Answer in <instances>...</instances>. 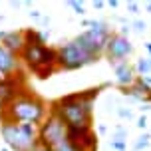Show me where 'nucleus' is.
Segmentation results:
<instances>
[{"instance_id":"nucleus-1","label":"nucleus","mask_w":151,"mask_h":151,"mask_svg":"<svg viewBox=\"0 0 151 151\" xmlns=\"http://www.w3.org/2000/svg\"><path fill=\"white\" fill-rule=\"evenodd\" d=\"M101 86L96 88H88L82 91H74V93H66L58 98L56 101L50 104V113L64 121V125H91L93 121V101L98 99Z\"/></svg>"},{"instance_id":"nucleus-2","label":"nucleus","mask_w":151,"mask_h":151,"mask_svg":"<svg viewBox=\"0 0 151 151\" xmlns=\"http://www.w3.org/2000/svg\"><path fill=\"white\" fill-rule=\"evenodd\" d=\"M50 107L44 98H40L34 91H24L14 101L8 106L0 107V121H14V123H30V125H40L48 117Z\"/></svg>"},{"instance_id":"nucleus-3","label":"nucleus","mask_w":151,"mask_h":151,"mask_svg":"<svg viewBox=\"0 0 151 151\" xmlns=\"http://www.w3.org/2000/svg\"><path fill=\"white\" fill-rule=\"evenodd\" d=\"M18 58H20V64H24L40 80H46L58 72V52L52 46L26 44Z\"/></svg>"},{"instance_id":"nucleus-4","label":"nucleus","mask_w":151,"mask_h":151,"mask_svg":"<svg viewBox=\"0 0 151 151\" xmlns=\"http://www.w3.org/2000/svg\"><path fill=\"white\" fill-rule=\"evenodd\" d=\"M0 135L10 151H32L38 145V125L0 121Z\"/></svg>"},{"instance_id":"nucleus-5","label":"nucleus","mask_w":151,"mask_h":151,"mask_svg":"<svg viewBox=\"0 0 151 151\" xmlns=\"http://www.w3.org/2000/svg\"><path fill=\"white\" fill-rule=\"evenodd\" d=\"M111 34H113V30H111V26H109L107 22L91 20L90 28L83 30V32H80L74 40L82 46L90 56H93L96 60H99V58L104 56V52H106L107 40L111 38Z\"/></svg>"},{"instance_id":"nucleus-6","label":"nucleus","mask_w":151,"mask_h":151,"mask_svg":"<svg viewBox=\"0 0 151 151\" xmlns=\"http://www.w3.org/2000/svg\"><path fill=\"white\" fill-rule=\"evenodd\" d=\"M56 52H58V70H64V72H76V70H82L86 66L98 62L93 56H90L86 52L76 40L60 44L56 48Z\"/></svg>"},{"instance_id":"nucleus-7","label":"nucleus","mask_w":151,"mask_h":151,"mask_svg":"<svg viewBox=\"0 0 151 151\" xmlns=\"http://www.w3.org/2000/svg\"><path fill=\"white\" fill-rule=\"evenodd\" d=\"M66 139V125L60 117H56L54 113H48L40 125H38V145H44L48 149H54L58 143Z\"/></svg>"},{"instance_id":"nucleus-8","label":"nucleus","mask_w":151,"mask_h":151,"mask_svg":"<svg viewBox=\"0 0 151 151\" xmlns=\"http://www.w3.org/2000/svg\"><path fill=\"white\" fill-rule=\"evenodd\" d=\"M24 91H28V82H26V76L22 72H16V74L4 78L0 82V107H4L10 101H14L18 96H22Z\"/></svg>"},{"instance_id":"nucleus-9","label":"nucleus","mask_w":151,"mask_h":151,"mask_svg":"<svg viewBox=\"0 0 151 151\" xmlns=\"http://www.w3.org/2000/svg\"><path fill=\"white\" fill-rule=\"evenodd\" d=\"M131 52H133V44L129 42V38H123V36H119L117 32H113L111 38L107 40L104 56L109 60L111 66H115V64H119V62L127 60L129 56H131Z\"/></svg>"},{"instance_id":"nucleus-10","label":"nucleus","mask_w":151,"mask_h":151,"mask_svg":"<svg viewBox=\"0 0 151 151\" xmlns=\"http://www.w3.org/2000/svg\"><path fill=\"white\" fill-rule=\"evenodd\" d=\"M66 137L83 151H98V133L93 131V125H70L66 127Z\"/></svg>"},{"instance_id":"nucleus-11","label":"nucleus","mask_w":151,"mask_h":151,"mask_svg":"<svg viewBox=\"0 0 151 151\" xmlns=\"http://www.w3.org/2000/svg\"><path fill=\"white\" fill-rule=\"evenodd\" d=\"M113 74H115V83H117V88H129V86H133L135 80H137L135 66L129 64L127 60L115 64V66H113Z\"/></svg>"},{"instance_id":"nucleus-12","label":"nucleus","mask_w":151,"mask_h":151,"mask_svg":"<svg viewBox=\"0 0 151 151\" xmlns=\"http://www.w3.org/2000/svg\"><path fill=\"white\" fill-rule=\"evenodd\" d=\"M2 48L8 50L10 54L14 56H20V52L24 50L26 46V40H24V30H10L4 34V40H2Z\"/></svg>"},{"instance_id":"nucleus-13","label":"nucleus","mask_w":151,"mask_h":151,"mask_svg":"<svg viewBox=\"0 0 151 151\" xmlns=\"http://www.w3.org/2000/svg\"><path fill=\"white\" fill-rule=\"evenodd\" d=\"M16 72H20V58L10 54L8 50H4L0 46V76L8 78V76L16 74Z\"/></svg>"},{"instance_id":"nucleus-14","label":"nucleus","mask_w":151,"mask_h":151,"mask_svg":"<svg viewBox=\"0 0 151 151\" xmlns=\"http://www.w3.org/2000/svg\"><path fill=\"white\" fill-rule=\"evenodd\" d=\"M135 72H137V76H149L151 74V56L139 58L135 62Z\"/></svg>"},{"instance_id":"nucleus-15","label":"nucleus","mask_w":151,"mask_h":151,"mask_svg":"<svg viewBox=\"0 0 151 151\" xmlns=\"http://www.w3.org/2000/svg\"><path fill=\"white\" fill-rule=\"evenodd\" d=\"M149 145H151V133H149V131H143L141 135L137 137L135 145H133V151H141V149H147Z\"/></svg>"},{"instance_id":"nucleus-16","label":"nucleus","mask_w":151,"mask_h":151,"mask_svg":"<svg viewBox=\"0 0 151 151\" xmlns=\"http://www.w3.org/2000/svg\"><path fill=\"white\" fill-rule=\"evenodd\" d=\"M127 127H123V125H115L113 127V133H111V139L115 141H127Z\"/></svg>"},{"instance_id":"nucleus-17","label":"nucleus","mask_w":151,"mask_h":151,"mask_svg":"<svg viewBox=\"0 0 151 151\" xmlns=\"http://www.w3.org/2000/svg\"><path fill=\"white\" fill-rule=\"evenodd\" d=\"M52 151H83V149H80L78 145H74V143H72V141L68 139V137H66V139H64L62 143H58Z\"/></svg>"},{"instance_id":"nucleus-18","label":"nucleus","mask_w":151,"mask_h":151,"mask_svg":"<svg viewBox=\"0 0 151 151\" xmlns=\"http://www.w3.org/2000/svg\"><path fill=\"white\" fill-rule=\"evenodd\" d=\"M115 113H117V117L119 119H135V113H133V109H129V107H123V106H119L117 109H115Z\"/></svg>"},{"instance_id":"nucleus-19","label":"nucleus","mask_w":151,"mask_h":151,"mask_svg":"<svg viewBox=\"0 0 151 151\" xmlns=\"http://www.w3.org/2000/svg\"><path fill=\"white\" fill-rule=\"evenodd\" d=\"M131 26V32H137V34H143L147 30V22L145 20H133V22H129Z\"/></svg>"},{"instance_id":"nucleus-20","label":"nucleus","mask_w":151,"mask_h":151,"mask_svg":"<svg viewBox=\"0 0 151 151\" xmlns=\"http://www.w3.org/2000/svg\"><path fill=\"white\" fill-rule=\"evenodd\" d=\"M68 6L72 8V10H74L76 14H80V16L86 14V8H83V4H82V2H78V0H70V2H68Z\"/></svg>"},{"instance_id":"nucleus-21","label":"nucleus","mask_w":151,"mask_h":151,"mask_svg":"<svg viewBox=\"0 0 151 151\" xmlns=\"http://www.w3.org/2000/svg\"><path fill=\"white\" fill-rule=\"evenodd\" d=\"M109 147L115 151H127V141H115V139H109Z\"/></svg>"},{"instance_id":"nucleus-22","label":"nucleus","mask_w":151,"mask_h":151,"mask_svg":"<svg viewBox=\"0 0 151 151\" xmlns=\"http://www.w3.org/2000/svg\"><path fill=\"white\" fill-rule=\"evenodd\" d=\"M135 127L137 129H141V131H145V129L149 127V123H147V115H139V117H137V123H135Z\"/></svg>"},{"instance_id":"nucleus-23","label":"nucleus","mask_w":151,"mask_h":151,"mask_svg":"<svg viewBox=\"0 0 151 151\" xmlns=\"http://www.w3.org/2000/svg\"><path fill=\"white\" fill-rule=\"evenodd\" d=\"M117 34L123 36V38H129V34H131V26H129V24H123L119 30H117Z\"/></svg>"},{"instance_id":"nucleus-24","label":"nucleus","mask_w":151,"mask_h":151,"mask_svg":"<svg viewBox=\"0 0 151 151\" xmlns=\"http://www.w3.org/2000/svg\"><path fill=\"white\" fill-rule=\"evenodd\" d=\"M127 10L131 14H137L139 12V2H127Z\"/></svg>"},{"instance_id":"nucleus-25","label":"nucleus","mask_w":151,"mask_h":151,"mask_svg":"<svg viewBox=\"0 0 151 151\" xmlns=\"http://www.w3.org/2000/svg\"><path fill=\"white\" fill-rule=\"evenodd\" d=\"M91 6H93V10H104V8H106V2H104V0H93Z\"/></svg>"},{"instance_id":"nucleus-26","label":"nucleus","mask_w":151,"mask_h":151,"mask_svg":"<svg viewBox=\"0 0 151 151\" xmlns=\"http://www.w3.org/2000/svg\"><path fill=\"white\" fill-rule=\"evenodd\" d=\"M28 14H30V18H34V20H40V18H42V12H40V10H30Z\"/></svg>"},{"instance_id":"nucleus-27","label":"nucleus","mask_w":151,"mask_h":151,"mask_svg":"<svg viewBox=\"0 0 151 151\" xmlns=\"http://www.w3.org/2000/svg\"><path fill=\"white\" fill-rule=\"evenodd\" d=\"M106 6H107V8H113V10H115V8L119 6V0H109V2H106Z\"/></svg>"},{"instance_id":"nucleus-28","label":"nucleus","mask_w":151,"mask_h":151,"mask_svg":"<svg viewBox=\"0 0 151 151\" xmlns=\"http://www.w3.org/2000/svg\"><path fill=\"white\" fill-rule=\"evenodd\" d=\"M98 133H99V135H106V133H107V125H104V123L98 125Z\"/></svg>"},{"instance_id":"nucleus-29","label":"nucleus","mask_w":151,"mask_h":151,"mask_svg":"<svg viewBox=\"0 0 151 151\" xmlns=\"http://www.w3.org/2000/svg\"><path fill=\"white\" fill-rule=\"evenodd\" d=\"M40 22L44 24V26H50V16H42V18H40Z\"/></svg>"},{"instance_id":"nucleus-30","label":"nucleus","mask_w":151,"mask_h":151,"mask_svg":"<svg viewBox=\"0 0 151 151\" xmlns=\"http://www.w3.org/2000/svg\"><path fill=\"white\" fill-rule=\"evenodd\" d=\"M32 151H52V149H48V147H44V145H36Z\"/></svg>"},{"instance_id":"nucleus-31","label":"nucleus","mask_w":151,"mask_h":151,"mask_svg":"<svg viewBox=\"0 0 151 151\" xmlns=\"http://www.w3.org/2000/svg\"><path fill=\"white\" fill-rule=\"evenodd\" d=\"M139 78H141V80H143L147 86H151V76H139Z\"/></svg>"},{"instance_id":"nucleus-32","label":"nucleus","mask_w":151,"mask_h":151,"mask_svg":"<svg viewBox=\"0 0 151 151\" xmlns=\"http://www.w3.org/2000/svg\"><path fill=\"white\" fill-rule=\"evenodd\" d=\"M90 22H91V20H88V18H83V20H82V28H90Z\"/></svg>"},{"instance_id":"nucleus-33","label":"nucleus","mask_w":151,"mask_h":151,"mask_svg":"<svg viewBox=\"0 0 151 151\" xmlns=\"http://www.w3.org/2000/svg\"><path fill=\"white\" fill-rule=\"evenodd\" d=\"M10 6H12V8H20V6H22V2H10Z\"/></svg>"},{"instance_id":"nucleus-34","label":"nucleus","mask_w":151,"mask_h":151,"mask_svg":"<svg viewBox=\"0 0 151 151\" xmlns=\"http://www.w3.org/2000/svg\"><path fill=\"white\" fill-rule=\"evenodd\" d=\"M22 6H26V8H32V2H30V0H24V2H22Z\"/></svg>"},{"instance_id":"nucleus-35","label":"nucleus","mask_w":151,"mask_h":151,"mask_svg":"<svg viewBox=\"0 0 151 151\" xmlns=\"http://www.w3.org/2000/svg\"><path fill=\"white\" fill-rule=\"evenodd\" d=\"M143 46H145V50H147V52H149V54H151V42H145V44H143Z\"/></svg>"},{"instance_id":"nucleus-36","label":"nucleus","mask_w":151,"mask_h":151,"mask_svg":"<svg viewBox=\"0 0 151 151\" xmlns=\"http://www.w3.org/2000/svg\"><path fill=\"white\" fill-rule=\"evenodd\" d=\"M4 34H6V30H0V44H2V40H4Z\"/></svg>"},{"instance_id":"nucleus-37","label":"nucleus","mask_w":151,"mask_h":151,"mask_svg":"<svg viewBox=\"0 0 151 151\" xmlns=\"http://www.w3.org/2000/svg\"><path fill=\"white\" fill-rule=\"evenodd\" d=\"M145 10H147V12H151V2H147V4H145Z\"/></svg>"},{"instance_id":"nucleus-38","label":"nucleus","mask_w":151,"mask_h":151,"mask_svg":"<svg viewBox=\"0 0 151 151\" xmlns=\"http://www.w3.org/2000/svg\"><path fill=\"white\" fill-rule=\"evenodd\" d=\"M0 151H10V149H8V147H6V145H4V147H2V149H0Z\"/></svg>"},{"instance_id":"nucleus-39","label":"nucleus","mask_w":151,"mask_h":151,"mask_svg":"<svg viewBox=\"0 0 151 151\" xmlns=\"http://www.w3.org/2000/svg\"><path fill=\"white\" fill-rule=\"evenodd\" d=\"M2 80H4V76H0V82H2Z\"/></svg>"},{"instance_id":"nucleus-40","label":"nucleus","mask_w":151,"mask_h":151,"mask_svg":"<svg viewBox=\"0 0 151 151\" xmlns=\"http://www.w3.org/2000/svg\"><path fill=\"white\" fill-rule=\"evenodd\" d=\"M149 133H151V131H149Z\"/></svg>"}]
</instances>
